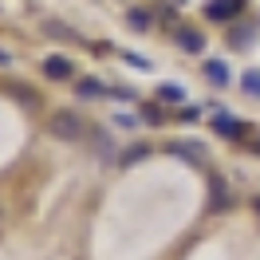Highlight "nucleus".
I'll return each instance as SVG.
<instances>
[{"mask_svg": "<svg viewBox=\"0 0 260 260\" xmlns=\"http://www.w3.org/2000/svg\"><path fill=\"white\" fill-rule=\"evenodd\" d=\"M75 91H79L83 99H99V95H103V83H95V79H83L79 87H75Z\"/></svg>", "mask_w": 260, "mask_h": 260, "instance_id": "obj_11", "label": "nucleus"}, {"mask_svg": "<svg viewBox=\"0 0 260 260\" xmlns=\"http://www.w3.org/2000/svg\"><path fill=\"white\" fill-rule=\"evenodd\" d=\"M178 4H181V0H178Z\"/></svg>", "mask_w": 260, "mask_h": 260, "instance_id": "obj_15", "label": "nucleus"}, {"mask_svg": "<svg viewBox=\"0 0 260 260\" xmlns=\"http://www.w3.org/2000/svg\"><path fill=\"white\" fill-rule=\"evenodd\" d=\"M48 130L51 138H59V142H83V114L79 111H51L48 118Z\"/></svg>", "mask_w": 260, "mask_h": 260, "instance_id": "obj_1", "label": "nucleus"}, {"mask_svg": "<svg viewBox=\"0 0 260 260\" xmlns=\"http://www.w3.org/2000/svg\"><path fill=\"white\" fill-rule=\"evenodd\" d=\"M12 95H16L20 103H28V107H40V95H36V91H28V87H12Z\"/></svg>", "mask_w": 260, "mask_h": 260, "instance_id": "obj_12", "label": "nucleus"}, {"mask_svg": "<svg viewBox=\"0 0 260 260\" xmlns=\"http://www.w3.org/2000/svg\"><path fill=\"white\" fill-rule=\"evenodd\" d=\"M126 24L134 28V32H146L150 24H154V16H150L146 8H130V12H126Z\"/></svg>", "mask_w": 260, "mask_h": 260, "instance_id": "obj_7", "label": "nucleus"}, {"mask_svg": "<svg viewBox=\"0 0 260 260\" xmlns=\"http://www.w3.org/2000/svg\"><path fill=\"white\" fill-rule=\"evenodd\" d=\"M170 154H178V158H185V162H205V154H201V146H197V142H174V146H170Z\"/></svg>", "mask_w": 260, "mask_h": 260, "instance_id": "obj_6", "label": "nucleus"}, {"mask_svg": "<svg viewBox=\"0 0 260 260\" xmlns=\"http://www.w3.org/2000/svg\"><path fill=\"white\" fill-rule=\"evenodd\" d=\"M174 40H178V48H181V51H189V55H197V51L205 48L201 32H197V28H189V24H181L178 32H174Z\"/></svg>", "mask_w": 260, "mask_h": 260, "instance_id": "obj_2", "label": "nucleus"}, {"mask_svg": "<svg viewBox=\"0 0 260 260\" xmlns=\"http://www.w3.org/2000/svg\"><path fill=\"white\" fill-rule=\"evenodd\" d=\"M209 111H217L213 114V126L221 130V134H241V122H233L229 114H221V107H209Z\"/></svg>", "mask_w": 260, "mask_h": 260, "instance_id": "obj_8", "label": "nucleus"}, {"mask_svg": "<svg viewBox=\"0 0 260 260\" xmlns=\"http://www.w3.org/2000/svg\"><path fill=\"white\" fill-rule=\"evenodd\" d=\"M158 95H162V99H170V103H181V99H185V91H181V87H170V83H166V87H158Z\"/></svg>", "mask_w": 260, "mask_h": 260, "instance_id": "obj_13", "label": "nucleus"}, {"mask_svg": "<svg viewBox=\"0 0 260 260\" xmlns=\"http://www.w3.org/2000/svg\"><path fill=\"white\" fill-rule=\"evenodd\" d=\"M252 205H256V213H260V201H252Z\"/></svg>", "mask_w": 260, "mask_h": 260, "instance_id": "obj_14", "label": "nucleus"}, {"mask_svg": "<svg viewBox=\"0 0 260 260\" xmlns=\"http://www.w3.org/2000/svg\"><path fill=\"white\" fill-rule=\"evenodd\" d=\"M205 16L209 20H233V16H241V4L237 0H209L205 4Z\"/></svg>", "mask_w": 260, "mask_h": 260, "instance_id": "obj_4", "label": "nucleus"}, {"mask_svg": "<svg viewBox=\"0 0 260 260\" xmlns=\"http://www.w3.org/2000/svg\"><path fill=\"white\" fill-rule=\"evenodd\" d=\"M241 87L248 91V95L260 99V71H244V75H241Z\"/></svg>", "mask_w": 260, "mask_h": 260, "instance_id": "obj_10", "label": "nucleus"}, {"mask_svg": "<svg viewBox=\"0 0 260 260\" xmlns=\"http://www.w3.org/2000/svg\"><path fill=\"white\" fill-rule=\"evenodd\" d=\"M205 79H209L213 87H229V83H233L229 79V67L221 63V59H205Z\"/></svg>", "mask_w": 260, "mask_h": 260, "instance_id": "obj_5", "label": "nucleus"}, {"mask_svg": "<svg viewBox=\"0 0 260 260\" xmlns=\"http://www.w3.org/2000/svg\"><path fill=\"white\" fill-rule=\"evenodd\" d=\"M44 75H48V79H71L75 67H71L67 55H48V59H44Z\"/></svg>", "mask_w": 260, "mask_h": 260, "instance_id": "obj_3", "label": "nucleus"}, {"mask_svg": "<svg viewBox=\"0 0 260 260\" xmlns=\"http://www.w3.org/2000/svg\"><path fill=\"white\" fill-rule=\"evenodd\" d=\"M229 205H233V197H229V189L221 185V178H213V209H217V213H225Z\"/></svg>", "mask_w": 260, "mask_h": 260, "instance_id": "obj_9", "label": "nucleus"}]
</instances>
